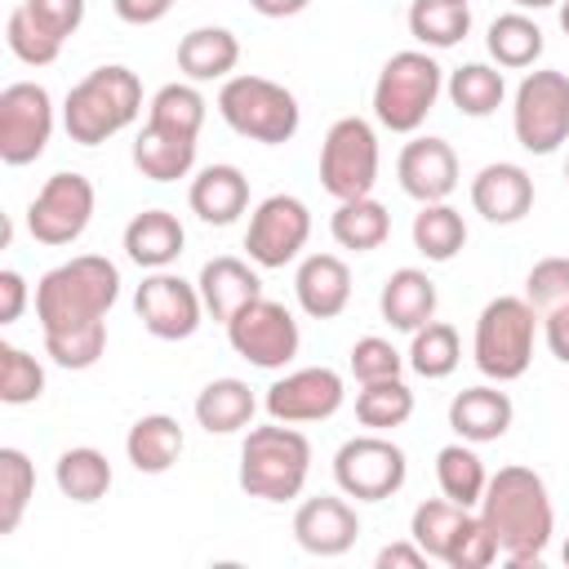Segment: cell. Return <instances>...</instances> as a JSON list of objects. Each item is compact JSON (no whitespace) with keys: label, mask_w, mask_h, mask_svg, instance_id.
Wrapping results in <instances>:
<instances>
[{"label":"cell","mask_w":569,"mask_h":569,"mask_svg":"<svg viewBox=\"0 0 569 569\" xmlns=\"http://www.w3.org/2000/svg\"><path fill=\"white\" fill-rule=\"evenodd\" d=\"M480 520L498 538L502 560L516 569H529V565L538 569L542 551L556 533L551 493H547L542 476L529 467H498V476H489L485 498H480Z\"/></svg>","instance_id":"6da1fadb"},{"label":"cell","mask_w":569,"mask_h":569,"mask_svg":"<svg viewBox=\"0 0 569 569\" xmlns=\"http://www.w3.org/2000/svg\"><path fill=\"white\" fill-rule=\"evenodd\" d=\"M120 298V267L102 253H80L49 267L36 284V320L40 333L93 329L107 325V311Z\"/></svg>","instance_id":"7a4b0ae2"},{"label":"cell","mask_w":569,"mask_h":569,"mask_svg":"<svg viewBox=\"0 0 569 569\" xmlns=\"http://www.w3.org/2000/svg\"><path fill=\"white\" fill-rule=\"evenodd\" d=\"M138 111H142V80L129 67L111 62V67H93L80 84H71L62 102V129L71 142L98 147L120 129H129Z\"/></svg>","instance_id":"3957f363"},{"label":"cell","mask_w":569,"mask_h":569,"mask_svg":"<svg viewBox=\"0 0 569 569\" xmlns=\"http://www.w3.org/2000/svg\"><path fill=\"white\" fill-rule=\"evenodd\" d=\"M311 471V440L293 422L249 427L240 445V489L262 502H289L302 493Z\"/></svg>","instance_id":"277c9868"},{"label":"cell","mask_w":569,"mask_h":569,"mask_svg":"<svg viewBox=\"0 0 569 569\" xmlns=\"http://www.w3.org/2000/svg\"><path fill=\"white\" fill-rule=\"evenodd\" d=\"M445 71L427 49H400L382 62L373 80V116L391 133H418L436 111Z\"/></svg>","instance_id":"5b68a950"},{"label":"cell","mask_w":569,"mask_h":569,"mask_svg":"<svg viewBox=\"0 0 569 569\" xmlns=\"http://www.w3.org/2000/svg\"><path fill=\"white\" fill-rule=\"evenodd\" d=\"M542 320L529 307V298H493L485 302V311L476 316V338H471V356L476 369L493 382H516L525 378L529 360H533V338H538Z\"/></svg>","instance_id":"8992f818"},{"label":"cell","mask_w":569,"mask_h":569,"mask_svg":"<svg viewBox=\"0 0 569 569\" xmlns=\"http://www.w3.org/2000/svg\"><path fill=\"white\" fill-rule=\"evenodd\" d=\"M218 116L249 142H262V147H280L298 133L302 124V107L298 98L267 80V76H227L222 89H218Z\"/></svg>","instance_id":"52a82bcc"},{"label":"cell","mask_w":569,"mask_h":569,"mask_svg":"<svg viewBox=\"0 0 569 569\" xmlns=\"http://www.w3.org/2000/svg\"><path fill=\"white\" fill-rule=\"evenodd\" d=\"M516 142L529 156H551L569 138V76L556 67L529 71L511 102Z\"/></svg>","instance_id":"ba28073f"},{"label":"cell","mask_w":569,"mask_h":569,"mask_svg":"<svg viewBox=\"0 0 569 569\" xmlns=\"http://www.w3.org/2000/svg\"><path fill=\"white\" fill-rule=\"evenodd\" d=\"M378 182V133L365 116H342L320 142V187L333 200L373 196Z\"/></svg>","instance_id":"9c48e42d"},{"label":"cell","mask_w":569,"mask_h":569,"mask_svg":"<svg viewBox=\"0 0 569 569\" xmlns=\"http://www.w3.org/2000/svg\"><path fill=\"white\" fill-rule=\"evenodd\" d=\"M93 204H98L93 182L76 169H62L27 204V231L36 244H49V249L76 244L84 236V227L93 222Z\"/></svg>","instance_id":"30bf717a"},{"label":"cell","mask_w":569,"mask_h":569,"mask_svg":"<svg viewBox=\"0 0 569 569\" xmlns=\"http://www.w3.org/2000/svg\"><path fill=\"white\" fill-rule=\"evenodd\" d=\"M409 476V462H405V449L391 445L382 431H369V436H351L338 453H333V480L347 498L356 502H382L391 493H400Z\"/></svg>","instance_id":"8fae6325"},{"label":"cell","mask_w":569,"mask_h":569,"mask_svg":"<svg viewBox=\"0 0 569 569\" xmlns=\"http://www.w3.org/2000/svg\"><path fill=\"white\" fill-rule=\"evenodd\" d=\"M227 342L240 360L258 365V369H284L298 347H302V333H298V320L284 302L276 298H253L249 307H240L231 320H227Z\"/></svg>","instance_id":"7c38bea8"},{"label":"cell","mask_w":569,"mask_h":569,"mask_svg":"<svg viewBox=\"0 0 569 569\" xmlns=\"http://www.w3.org/2000/svg\"><path fill=\"white\" fill-rule=\"evenodd\" d=\"M53 138V98L36 80L4 84L0 93V160L4 164H31L44 156Z\"/></svg>","instance_id":"4fadbf2b"},{"label":"cell","mask_w":569,"mask_h":569,"mask_svg":"<svg viewBox=\"0 0 569 569\" xmlns=\"http://www.w3.org/2000/svg\"><path fill=\"white\" fill-rule=\"evenodd\" d=\"M311 240V209L298 196H267L258 200V209L249 213V231H244V249L253 267H289Z\"/></svg>","instance_id":"5bb4252c"},{"label":"cell","mask_w":569,"mask_h":569,"mask_svg":"<svg viewBox=\"0 0 569 569\" xmlns=\"http://www.w3.org/2000/svg\"><path fill=\"white\" fill-rule=\"evenodd\" d=\"M133 311L142 320V329L160 342H182L200 329L204 320V298H200V284L182 280L178 271H151L138 293H133Z\"/></svg>","instance_id":"9a60e30c"},{"label":"cell","mask_w":569,"mask_h":569,"mask_svg":"<svg viewBox=\"0 0 569 569\" xmlns=\"http://www.w3.org/2000/svg\"><path fill=\"white\" fill-rule=\"evenodd\" d=\"M342 400H347L342 373L329 365H311V369H293L276 378L262 405L276 422H325L342 409Z\"/></svg>","instance_id":"2e32d148"},{"label":"cell","mask_w":569,"mask_h":569,"mask_svg":"<svg viewBox=\"0 0 569 569\" xmlns=\"http://www.w3.org/2000/svg\"><path fill=\"white\" fill-rule=\"evenodd\" d=\"M293 538L311 556H342L360 538V516L347 493H316L293 511Z\"/></svg>","instance_id":"e0dca14e"},{"label":"cell","mask_w":569,"mask_h":569,"mask_svg":"<svg viewBox=\"0 0 569 569\" xmlns=\"http://www.w3.org/2000/svg\"><path fill=\"white\" fill-rule=\"evenodd\" d=\"M396 178H400V191L413 196L418 204L449 200L458 187V156L445 138H413L396 160Z\"/></svg>","instance_id":"ac0fdd59"},{"label":"cell","mask_w":569,"mask_h":569,"mask_svg":"<svg viewBox=\"0 0 569 569\" xmlns=\"http://www.w3.org/2000/svg\"><path fill=\"white\" fill-rule=\"evenodd\" d=\"M471 209L493 227H511L533 209V178L511 160H493L471 178Z\"/></svg>","instance_id":"d6986e66"},{"label":"cell","mask_w":569,"mask_h":569,"mask_svg":"<svg viewBox=\"0 0 569 569\" xmlns=\"http://www.w3.org/2000/svg\"><path fill=\"white\" fill-rule=\"evenodd\" d=\"M293 293H298V307L311 320H333L351 302V271H347V262L338 253H307L298 262Z\"/></svg>","instance_id":"ffe728a7"},{"label":"cell","mask_w":569,"mask_h":569,"mask_svg":"<svg viewBox=\"0 0 569 569\" xmlns=\"http://www.w3.org/2000/svg\"><path fill=\"white\" fill-rule=\"evenodd\" d=\"M187 204L200 222L209 227H231L244 209H249V178L236 169V164H204L196 178H191V191H187Z\"/></svg>","instance_id":"44dd1931"},{"label":"cell","mask_w":569,"mask_h":569,"mask_svg":"<svg viewBox=\"0 0 569 569\" xmlns=\"http://www.w3.org/2000/svg\"><path fill=\"white\" fill-rule=\"evenodd\" d=\"M182 244H187V231H182V222L169 209H142L124 227V253L142 271L173 267L182 258Z\"/></svg>","instance_id":"7402d4cb"},{"label":"cell","mask_w":569,"mask_h":569,"mask_svg":"<svg viewBox=\"0 0 569 569\" xmlns=\"http://www.w3.org/2000/svg\"><path fill=\"white\" fill-rule=\"evenodd\" d=\"M516 418V405L507 391L498 387H467L449 400V427L458 431V440L467 445H489V440H502L507 427Z\"/></svg>","instance_id":"603a6c76"},{"label":"cell","mask_w":569,"mask_h":569,"mask_svg":"<svg viewBox=\"0 0 569 569\" xmlns=\"http://www.w3.org/2000/svg\"><path fill=\"white\" fill-rule=\"evenodd\" d=\"M200 298H204V311L213 316V320H231L240 307H249L253 298H262V280H258V271L244 262V258H209L204 267H200Z\"/></svg>","instance_id":"cb8c5ba5"},{"label":"cell","mask_w":569,"mask_h":569,"mask_svg":"<svg viewBox=\"0 0 569 569\" xmlns=\"http://www.w3.org/2000/svg\"><path fill=\"white\" fill-rule=\"evenodd\" d=\"M133 169L151 182H178L196 169V138L147 120L142 133L133 138Z\"/></svg>","instance_id":"d4e9b609"},{"label":"cell","mask_w":569,"mask_h":569,"mask_svg":"<svg viewBox=\"0 0 569 569\" xmlns=\"http://www.w3.org/2000/svg\"><path fill=\"white\" fill-rule=\"evenodd\" d=\"M378 311L400 333L422 329L427 320H436V280L427 271H418V267L391 271L387 284H382V293H378Z\"/></svg>","instance_id":"484cf974"},{"label":"cell","mask_w":569,"mask_h":569,"mask_svg":"<svg viewBox=\"0 0 569 569\" xmlns=\"http://www.w3.org/2000/svg\"><path fill=\"white\" fill-rule=\"evenodd\" d=\"M240 62V40L227 27H196L178 40V71L191 84L204 80H227Z\"/></svg>","instance_id":"4316f807"},{"label":"cell","mask_w":569,"mask_h":569,"mask_svg":"<svg viewBox=\"0 0 569 569\" xmlns=\"http://www.w3.org/2000/svg\"><path fill=\"white\" fill-rule=\"evenodd\" d=\"M253 413H258V396L244 378H213L196 396V422L209 436H236L253 422Z\"/></svg>","instance_id":"83f0119b"},{"label":"cell","mask_w":569,"mask_h":569,"mask_svg":"<svg viewBox=\"0 0 569 569\" xmlns=\"http://www.w3.org/2000/svg\"><path fill=\"white\" fill-rule=\"evenodd\" d=\"M182 445H187L182 440V427L169 413H142L129 427V436H124V453H129L133 471H142V476H164L178 462Z\"/></svg>","instance_id":"f1b7e54d"},{"label":"cell","mask_w":569,"mask_h":569,"mask_svg":"<svg viewBox=\"0 0 569 569\" xmlns=\"http://www.w3.org/2000/svg\"><path fill=\"white\" fill-rule=\"evenodd\" d=\"M53 485H58L62 498L89 507V502L107 498V489H111V462H107V453L93 449V445L62 449L58 462H53Z\"/></svg>","instance_id":"f546056e"},{"label":"cell","mask_w":569,"mask_h":569,"mask_svg":"<svg viewBox=\"0 0 569 569\" xmlns=\"http://www.w3.org/2000/svg\"><path fill=\"white\" fill-rule=\"evenodd\" d=\"M329 231L342 249L351 253H373L387 244L391 236V213L387 204H378L373 196H360V200H338L333 218H329Z\"/></svg>","instance_id":"4dcf8cb0"},{"label":"cell","mask_w":569,"mask_h":569,"mask_svg":"<svg viewBox=\"0 0 569 569\" xmlns=\"http://www.w3.org/2000/svg\"><path fill=\"white\" fill-rule=\"evenodd\" d=\"M485 44H489V58L498 62V67H507V71H525V67H533L538 58H542V27L525 13V9H511V13H498L493 22H489V36H485Z\"/></svg>","instance_id":"1f68e13d"},{"label":"cell","mask_w":569,"mask_h":569,"mask_svg":"<svg viewBox=\"0 0 569 569\" xmlns=\"http://www.w3.org/2000/svg\"><path fill=\"white\" fill-rule=\"evenodd\" d=\"M413 249L427 258V262H453L467 244V222L462 213L449 204V200H436V204H422L413 213Z\"/></svg>","instance_id":"d6a6232c"},{"label":"cell","mask_w":569,"mask_h":569,"mask_svg":"<svg viewBox=\"0 0 569 569\" xmlns=\"http://www.w3.org/2000/svg\"><path fill=\"white\" fill-rule=\"evenodd\" d=\"M436 485H440V493L449 498V502H458V507H480V498H485V485H489V471H485V462H480V453L467 445V440H458V445H445L440 453H436Z\"/></svg>","instance_id":"836d02e7"},{"label":"cell","mask_w":569,"mask_h":569,"mask_svg":"<svg viewBox=\"0 0 569 569\" xmlns=\"http://www.w3.org/2000/svg\"><path fill=\"white\" fill-rule=\"evenodd\" d=\"M471 31V9L462 0H413L409 4V36L422 49H453Z\"/></svg>","instance_id":"e575fe53"},{"label":"cell","mask_w":569,"mask_h":569,"mask_svg":"<svg viewBox=\"0 0 569 569\" xmlns=\"http://www.w3.org/2000/svg\"><path fill=\"white\" fill-rule=\"evenodd\" d=\"M507 98V80L498 67L489 62H462L453 76H449V102L462 111V116H493Z\"/></svg>","instance_id":"d590c367"},{"label":"cell","mask_w":569,"mask_h":569,"mask_svg":"<svg viewBox=\"0 0 569 569\" xmlns=\"http://www.w3.org/2000/svg\"><path fill=\"white\" fill-rule=\"evenodd\" d=\"M356 418L369 431H391L405 427L413 418V391L405 387V378H378V382H360L356 396Z\"/></svg>","instance_id":"8d00e7d4"},{"label":"cell","mask_w":569,"mask_h":569,"mask_svg":"<svg viewBox=\"0 0 569 569\" xmlns=\"http://www.w3.org/2000/svg\"><path fill=\"white\" fill-rule=\"evenodd\" d=\"M467 516H471V511L458 507V502H449V498H427V502L413 507L409 538H413L431 560H445L449 547H453V538H458V529L467 525Z\"/></svg>","instance_id":"74e56055"},{"label":"cell","mask_w":569,"mask_h":569,"mask_svg":"<svg viewBox=\"0 0 569 569\" xmlns=\"http://www.w3.org/2000/svg\"><path fill=\"white\" fill-rule=\"evenodd\" d=\"M409 369L418 378H449L462 360V347H458V329L445 325V320H427L422 329H413V342H409Z\"/></svg>","instance_id":"f35d334b"},{"label":"cell","mask_w":569,"mask_h":569,"mask_svg":"<svg viewBox=\"0 0 569 569\" xmlns=\"http://www.w3.org/2000/svg\"><path fill=\"white\" fill-rule=\"evenodd\" d=\"M36 498V467L22 449H0V538H9Z\"/></svg>","instance_id":"ab89813d"},{"label":"cell","mask_w":569,"mask_h":569,"mask_svg":"<svg viewBox=\"0 0 569 569\" xmlns=\"http://www.w3.org/2000/svg\"><path fill=\"white\" fill-rule=\"evenodd\" d=\"M204 111H209V107H204V93H200L191 80H173V84L156 89V98H151V107H147V120L200 138Z\"/></svg>","instance_id":"60d3db41"},{"label":"cell","mask_w":569,"mask_h":569,"mask_svg":"<svg viewBox=\"0 0 569 569\" xmlns=\"http://www.w3.org/2000/svg\"><path fill=\"white\" fill-rule=\"evenodd\" d=\"M4 40H9V53H13L18 62H27V67H49V62H58V53H62V40L49 36V31L31 18L27 4H18V9L9 13Z\"/></svg>","instance_id":"b9f144b4"},{"label":"cell","mask_w":569,"mask_h":569,"mask_svg":"<svg viewBox=\"0 0 569 569\" xmlns=\"http://www.w3.org/2000/svg\"><path fill=\"white\" fill-rule=\"evenodd\" d=\"M44 396V369L36 356H27L13 342H0V400L4 405H31Z\"/></svg>","instance_id":"7bdbcfd3"},{"label":"cell","mask_w":569,"mask_h":569,"mask_svg":"<svg viewBox=\"0 0 569 569\" xmlns=\"http://www.w3.org/2000/svg\"><path fill=\"white\" fill-rule=\"evenodd\" d=\"M107 351V325L93 329H67V333H44V356L58 369H93Z\"/></svg>","instance_id":"ee69618b"},{"label":"cell","mask_w":569,"mask_h":569,"mask_svg":"<svg viewBox=\"0 0 569 569\" xmlns=\"http://www.w3.org/2000/svg\"><path fill=\"white\" fill-rule=\"evenodd\" d=\"M525 298L529 307L542 316L551 307H565L569 302V258H542L529 267L525 276Z\"/></svg>","instance_id":"f6af8a7d"},{"label":"cell","mask_w":569,"mask_h":569,"mask_svg":"<svg viewBox=\"0 0 569 569\" xmlns=\"http://www.w3.org/2000/svg\"><path fill=\"white\" fill-rule=\"evenodd\" d=\"M498 556H502V551H498V538L489 533V525H485L480 516H467V525L458 529V538H453L445 565H449V569H489Z\"/></svg>","instance_id":"bcb514c9"},{"label":"cell","mask_w":569,"mask_h":569,"mask_svg":"<svg viewBox=\"0 0 569 569\" xmlns=\"http://www.w3.org/2000/svg\"><path fill=\"white\" fill-rule=\"evenodd\" d=\"M400 369H405V356L387 342V338H356V347H351V373H356V382H378V378H400Z\"/></svg>","instance_id":"7dc6e473"},{"label":"cell","mask_w":569,"mask_h":569,"mask_svg":"<svg viewBox=\"0 0 569 569\" xmlns=\"http://www.w3.org/2000/svg\"><path fill=\"white\" fill-rule=\"evenodd\" d=\"M22 4H27L31 18H36L49 36H58L62 44H67V36H76L80 22H84V0H22Z\"/></svg>","instance_id":"c3c4849f"},{"label":"cell","mask_w":569,"mask_h":569,"mask_svg":"<svg viewBox=\"0 0 569 569\" xmlns=\"http://www.w3.org/2000/svg\"><path fill=\"white\" fill-rule=\"evenodd\" d=\"M538 320H542V338H547V351H551L560 365H569V302H565V307H551V311H542Z\"/></svg>","instance_id":"681fc988"},{"label":"cell","mask_w":569,"mask_h":569,"mask_svg":"<svg viewBox=\"0 0 569 569\" xmlns=\"http://www.w3.org/2000/svg\"><path fill=\"white\" fill-rule=\"evenodd\" d=\"M22 307H27V280H22V271L4 267L0 271V325H13L22 316Z\"/></svg>","instance_id":"f907efd6"},{"label":"cell","mask_w":569,"mask_h":569,"mask_svg":"<svg viewBox=\"0 0 569 569\" xmlns=\"http://www.w3.org/2000/svg\"><path fill=\"white\" fill-rule=\"evenodd\" d=\"M111 9L129 27H151V22H160L173 9V0H111Z\"/></svg>","instance_id":"816d5d0a"},{"label":"cell","mask_w":569,"mask_h":569,"mask_svg":"<svg viewBox=\"0 0 569 569\" xmlns=\"http://www.w3.org/2000/svg\"><path fill=\"white\" fill-rule=\"evenodd\" d=\"M427 560H431V556H427L413 538H409V542H387V547L373 556V565H378V569H422Z\"/></svg>","instance_id":"f5cc1de1"},{"label":"cell","mask_w":569,"mask_h":569,"mask_svg":"<svg viewBox=\"0 0 569 569\" xmlns=\"http://www.w3.org/2000/svg\"><path fill=\"white\" fill-rule=\"evenodd\" d=\"M253 4V13H262V18H293V13H302L311 0H249Z\"/></svg>","instance_id":"db71d44e"},{"label":"cell","mask_w":569,"mask_h":569,"mask_svg":"<svg viewBox=\"0 0 569 569\" xmlns=\"http://www.w3.org/2000/svg\"><path fill=\"white\" fill-rule=\"evenodd\" d=\"M516 9H551V4H560V0H511Z\"/></svg>","instance_id":"11a10c76"},{"label":"cell","mask_w":569,"mask_h":569,"mask_svg":"<svg viewBox=\"0 0 569 569\" xmlns=\"http://www.w3.org/2000/svg\"><path fill=\"white\" fill-rule=\"evenodd\" d=\"M556 9H560V31H565V36H569V0H560V4H556Z\"/></svg>","instance_id":"9f6ffc18"},{"label":"cell","mask_w":569,"mask_h":569,"mask_svg":"<svg viewBox=\"0 0 569 569\" xmlns=\"http://www.w3.org/2000/svg\"><path fill=\"white\" fill-rule=\"evenodd\" d=\"M565 565H569V542H565Z\"/></svg>","instance_id":"6f0895ef"},{"label":"cell","mask_w":569,"mask_h":569,"mask_svg":"<svg viewBox=\"0 0 569 569\" xmlns=\"http://www.w3.org/2000/svg\"><path fill=\"white\" fill-rule=\"evenodd\" d=\"M565 182H569V160H565Z\"/></svg>","instance_id":"680465c9"},{"label":"cell","mask_w":569,"mask_h":569,"mask_svg":"<svg viewBox=\"0 0 569 569\" xmlns=\"http://www.w3.org/2000/svg\"><path fill=\"white\" fill-rule=\"evenodd\" d=\"M462 4H471V0H462Z\"/></svg>","instance_id":"91938a15"}]
</instances>
